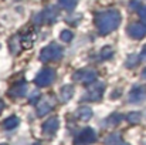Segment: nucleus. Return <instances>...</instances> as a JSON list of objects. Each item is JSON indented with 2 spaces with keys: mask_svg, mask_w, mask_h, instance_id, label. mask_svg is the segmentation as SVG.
I'll return each mask as SVG.
<instances>
[{
  "mask_svg": "<svg viewBox=\"0 0 146 145\" xmlns=\"http://www.w3.org/2000/svg\"><path fill=\"white\" fill-rule=\"evenodd\" d=\"M122 16L118 10H106V11H99L95 14V26L98 29V33L101 36H106L116 30L121 24Z\"/></svg>",
  "mask_w": 146,
  "mask_h": 145,
  "instance_id": "1",
  "label": "nucleus"
},
{
  "mask_svg": "<svg viewBox=\"0 0 146 145\" xmlns=\"http://www.w3.org/2000/svg\"><path fill=\"white\" fill-rule=\"evenodd\" d=\"M62 54H64V50L61 46H58L57 43H50L48 46H46L40 51V61L43 63L58 61L62 58Z\"/></svg>",
  "mask_w": 146,
  "mask_h": 145,
  "instance_id": "2",
  "label": "nucleus"
},
{
  "mask_svg": "<svg viewBox=\"0 0 146 145\" xmlns=\"http://www.w3.org/2000/svg\"><path fill=\"white\" fill-rule=\"evenodd\" d=\"M98 77V73L92 68H81L77 70L72 74V80L77 83H82V84H90V83H95Z\"/></svg>",
  "mask_w": 146,
  "mask_h": 145,
  "instance_id": "3",
  "label": "nucleus"
},
{
  "mask_svg": "<svg viewBox=\"0 0 146 145\" xmlns=\"http://www.w3.org/2000/svg\"><path fill=\"white\" fill-rule=\"evenodd\" d=\"M54 80H55V71L52 68L47 67V68H43L36 76L34 83H36L37 87H48V86H51L54 83Z\"/></svg>",
  "mask_w": 146,
  "mask_h": 145,
  "instance_id": "4",
  "label": "nucleus"
},
{
  "mask_svg": "<svg viewBox=\"0 0 146 145\" xmlns=\"http://www.w3.org/2000/svg\"><path fill=\"white\" fill-rule=\"evenodd\" d=\"M97 141V134L92 128L87 127L84 128L74 140V145H91Z\"/></svg>",
  "mask_w": 146,
  "mask_h": 145,
  "instance_id": "5",
  "label": "nucleus"
},
{
  "mask_svg": "<svg viewBox=\"0 0 146 145\" xmlns=\"http://www.w3.org/2000/svg\"><path fill=\"white\" fill-rule=\"evenodd\" d=\"M104 91H105V84H104V83H98V81H95L94 86H91V87L87 90L85 96L81 98V101H82V100L99 101V100L102 98V96H104Z\"/></svg>",
  "mask_w": 146,
  "mask_h": 145,
  "instance_id": "6",
  "label": "nucleus"
},
{
  "mask_svg": "<svg viewBox=\"0 0 146 145\" xmlns=\"http://www.w3.org/2000/svg\"><path fill=\"white\" fill-rule=\"evenodd\" d=\"M126 31H128V34L132 39L141 40V39H143L146 36V24L145 23H132V24L128 26Z\"/></svg>",
  "mask_w": 146,
  "mask_h": 145,
  "instance_id": "7",
  "label": "nucleus"
},
{
  "mask_svg": "<svg viewBox=\"0 0 146 145\" xmlns=\"http://www.w3.org/2000/svg\"><path fill=\"white\" fill-rule=\"evenodd\" d=\"M58 128H60V120L57 117H51L43 125V134L51 137V135H54L58 131Z\"/></svg>",
  "mask_w": 146,
  "mask_h": 145,
  "instance_id": "8",
  "label": "nucleus"
},
{
  "mask_svg": "<svg viewBox=\"0 0 146 145\" xmlns=\"http://www.w3.org/2000/svg\"><path fill=\"white\" fill-rule=\"evenodd\" d=\"M26 94H27V83L26 81H20L9 90V96L11 98H23V97H26Z\"/></svg>",
  "mask_w": 146,
  "mask_h": 145,
  "instance_id": "9",
  "label": "nucleus"
},
{
  "mask_svg": "<svg viewBox=\"0 0 146 145\" xmlns=\"http://www.w3.org/2000/svg\"><path fill=\"white\" fill-rule=\"evenodd\" d=\"M146 97V88L145 87H142V86H136V87H133L132 88V91L129 93V102H132V104H138V102H141L142 100H145Z\"/></svg>",
  "mask_w": 146,
  "mask_h": 145,
  "instance_id": "10",
  "label": "nucleus"
},
{
  "mask_svg": "<svg viewBox=\"0 0 146 145\" xmlns=\"http://www.w3.org/2000/svg\"><path fill=\"white\" fill-rule=\"evenodd\" d=\"M52 108H54V102L51 101V100H41V101H38V104H37V115L38 117H44L46 114H48L52 111Z\"/></svg>",
  "mask_w": 146,
  "mask_h": 145,
  "instance_id": "11",
  "label": "nucleus"
},
{
  "mask_svg": "<svg viewBox=\"0 0 146 145\" xmlns=\"http://www.w3.org/2000/svg\"><path fill=\"white\" fill-rule=\"evenodd\" d=\"M41 13H43V20H44V23H47V24L55 23V20H57V11H55V7H47V9L43 10Z\"/></svg>",
  "mask_w": 146,
  "mask_h": 145,
  "instance_id": "12",
  "label": "nucleus"
},
{
  "mask_svg": "<svg viewBox=\"0 0 146 145\" xmlns=\"http://www.w3.org/2000/svg\"><path fill=\"white\" fill-rule=\"evenodd\" d=\"M75 115L78 120L81 121H90L92 118V110L90 107H80L77 111H75Z\"/></svg>",
  "mask_w": 146,
  "mask_h": 145,
  "instance_id": "13",
  "label": "nucleus"
},
{
  "mask_svg": "<svg viewBox=\"0 0 146 145\" xmlns=\"http://www.w3.org/2000/svg\"><path fill=\"white\" fill-rule=\"evenodd\" d=\"M72 96H74V87H72L71 84H67V86H64V87L60 90V98H61L62 102L70 101V100L72 98Z\"/></svg>",
  "mask_w": 146,
  "mask_h": 145,
  "instance_id": "14",
  "label": "nucleus"
},
{
  "mask_svg": "<svg viewBox=\"0 0 146 145\" xmlns=\"http://www.w3.org/2000/svg\"><path fill=\"white\" fill-rule=\"evenodd\" d=\"M104 144L105 145H129L122 141V138H121L119 134H111V135H108L104 140Z\"/></svg>",
  "mask_w": 146,
  "mask_h": 145,
  "instance_id": "15",
  "label": "nucleus"
},
{
  "mask_svg": "<svg viewBox=\"0 0 146 145\" xmlns=\"http://www.w3.org/2000/svg\"><path fill=\"white\" fill-rule=\"evenodd\" d=\"M19 124H20V120L17 118V117H9V118H6L4 121H3V128L4 130H14V128H17L19 127Z\"/></svg>",
  "mask_w": 146,
  "mask_h": 145,
  "instance_id": "16",
  "label": "nucleus"
},
{
  "mask_svg": "<svg viewBox=\"0 0 146 145\" xmlns=\"http://www.w3.org/2000/svg\"><path fill=\"white\" fill-rule=\"evenodd\" d=\"M78 4V0H58V6L67 11H72Z\"/></svg>",
  "mask_w": 146,
  "mask_h": 145,
  "instance_id": "17",
  "label": "nucleus"
},
{
  "mask_svg": "<svg viewBox=\"0 0 146 145\" xmlns=\"http://www.w3.org/2000/svg\"><path fill=\"white\" fill-rule=\"evenodd\" d=\"M122 120H123V117H122L121 114L115 112V114H111V115L106 118V124H108V127H115V125H118Z\"/></svg>",
  "mask_w": 146,
  "mask_h": 145,
  "instance_id": "18",
  "label": "nucleus"
},
{
  "mask_svg": "<svg viewBox=\"0 0 146 145\" xmlns=\"http://www.w3.org/2000/svg\"><path fill=\"white\" fill-rule=\"evenodd\" d=\"M60 39H61V41H64V43H70V41L74 39V34H72L71 30H62V31L60 33Z\"/></svg>",
  "mask_w": 146,
  "mask_h": 145,
  "instance_id": "19",
  "label": "nucleus"
},
{
  "mask_svg": "<svg viewBox=\"0 0 146 145\" xmlns=\"http://www.w3.org/2000/svg\"><path fill=\"white\" fill-rule=\"evenodd\" d=\"M141 118H142L141 117V112H129L126 115V121L131 122V124H139Z\"/></svg>",
  "mask_w": 146,
  "mask_h": 145,
  "instance_id": "20",
  "label": "nucleus"
},
{
  "mask_svg": "<svg viewBox=\"0 0 146 145\" xmlns=\"http://www.w3.org/2000/svg\"><path fill=\"white\" fill-rule=\"evenodd\" d=\"M112 55H113V48L112 47L105 46V47L101 50V58H102V60H109Z\"/></svg>",
  "mask_w": 146,
  "mask_h": 145,
  "instance_id": "21",
  "label": "nucleus"
},
{
  "mask_svg": "<svg viewBox=\"0 0 146 145\" xmlns=\"http://www.w3.org/2000/svg\"><path fill=\"white\" fill-rule=\"evenodd\" d=\"M139 57H141V55H136V54L129 55V57H128V60H126V67H129V68H131V67H135V65L142 60V58H139Z\"/></svg>",
  "mask_w": 146,
  "mask_h": 145,
  "instance_id": "22",
  "label": "nucleus"
},
{
  "mask_svg": "<svg viewBox=\"0 0 146 145\" xmlns=\"http://www.w3.org/2000/svg\"><path fill=\"white\" fill-rule=\"evenodd\" d=\"M20 40H21L20 46H21L23 48H30L31 46H33V39H31V36H26V37H21Z\"/></svg>",
  "mask_w": 146,
  "mask_h": 145,
  "instance_id": "23",
  "label": "nucleus"
},
{
  "mask_svg": "<svg viewBox=\"0 0 146 145\" xmlns=\"http://www.w3.org/2000/svg\"><path fill=\"white\" fill-rule=\"evenodd\" d=\"M138 13H139V17L143 21H146V6H141V9L138 10Z\"/></svg>",
  "mask_w": 146,
  "mask_h": 145,
  "instance_id": "24",
  "label": "nucleus"
},
{
  "mask_svg": "<svg viewBox=\"0 0 146 145\" xmlns=\"http://www.w3.org/2000/svg\"><path fill=\"white\" fill-rule=\"evenodd\" d=\"M129 6H131V9H136V10H139V9H141V1H139V0H132Z\"/></svg>",
  "mask_w": 146,
  "mask_h": 145,
  "instance_id": "25",
  "label": "nucleus"
},
{
  "mask_svg": "<svg viewBox=\"0 0 146 145\" xmlns=\"http://www.w3.org/2000/svg\"><path fill=\"white\" fill-rule=\"evenodd\" d=\"M38 98H40V93H38V91H36L33 96L30 97V102H31V104H36V100H38Z\"/></svg>",
  "mask_w": 146,
  "mask_h": 145,
  "instance_id": "26",
  "label": "nucleus"
},
{
  "mask_svg": "<svg viewBox=\"0 0 146 145\" xmlns=\"http://www.w3.org/2000/svg\"><path fill=\"white\" fill-rule=\"evenodd\" d=\"M141 58H142V60H146V46L142 48V53H141Z\"/></svg>",
  "mask_w": 146,
  "mask_h": 145,
  "instance_id": "27",
  "label": "nucleus"
},
{
  "mask_svg": "<svg viewBox=\"0 0 146 145\" xmlns=\"http://www.w3.org/2000/svg\"><path fill=\"white\" fill-rule=\"evenodd\" d=\"M3 108H4V102H3V100H0V112L3 111Z\"/></svg>",
  "mask_w": 146,
  "mask_h": 145,
  "instance_id": "28",
  "label": "nucleus"
},
{
  "mask_svg": "<svg viewBox=\"0 0 146 145\" xmlns=\"http://www.w3.org/2000/svg\"><path fill=\"white\" fill-rule=\"evenodd\" d=\"M142 78H143V80H146V68L142 71Z\"/></svg>",
  "mask_w": 146,
  "mask_h": 145,
  "instance_id": "29",
  "label": "nucleus"
},
{
  "mask_svg": "<svg viewBox=\"0 0 146 145\" xmlns=\"http://www.w3.org/2000/svg\"><path fill=\"white\" fill-rule=\"evenodd\" d=\"M0 145H7V144H0Z\"/></svg>",
  "mask_w": 146,
  "mask_h": 145,
  "instance_id": "30",
  "label": "nucleus"
},
{
  "mask_svg": "<svg viewBox=\"0 0 146 145\" xmlns=\"http://www.w3.org/2000/svg\"><path fill=\"white\" fill-rule=\"evenodd\" d=\"M34 145H40V144H34Z\"/></svg>",
  "mask_w": 146,
  "mask_h": 145,
  "instance_id": "31",
  "label": "nucleus"
}]
</instances>
